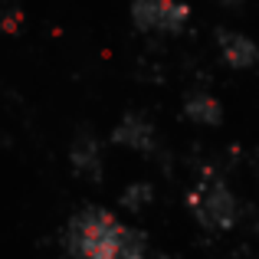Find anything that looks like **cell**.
<instances>
[{
  "label": "cell",
  "mask_w": 259,
  "mask_h": 259,
  "mask_svg": "<svg viewBox=\"0 0 259 259\" xmlns=\"http://www.w3.org/2000/svg\"><path fill=\"white\" fill-rule=\"evenodd\" d=\"M217 53L236 72L259 69V43L240 30H217Z\"/></svg>",
  "instance_id": "obj_4"
},
{
  "label": "cell",
  "mask_w": 259,
  "mask_h": 259,
  "mask_svg": "<svg viewBox=\"0 0 259 259\" xmlns=\"http://www.w3.org/2000/svg\"><path fill=\"white\" fill-rule=\"evenodd\" d=\"M132 23L151 36H177L190 23V7L184 0H132Z\"/></svg>",
  "instance_id": "obj_3"
},
{
  "label": "cell",
  "mask_w": 259,
  "mask_h": 259,
  "mask_svg": "<svg viewBox=\"0 0 259 259\" xmlns=\"http://www.w3.org/2000/svg\"><path fill=\"white\" fill-rule=\"evenodd\" d=\"M190 213L200 223L203 230H217V233H227L236 227L240 220V203H236L233 190L227 187V181L220 177H203L194 190L187 194Z\"/></svg>",
  "instance_id": "obj_2"
},
{
  "label": "cell",
  "mask_w": 259,
  "mask_h": 259,
  "mask_svg": "<svg viewBox=\"0 0 259 259\" xmlns=\"http://www.w3.org/2000/svg\"><path fill=\"white\" fill-rule=\"evenodd\" d=\"M184 118L190 125H200V128H217L223 121V105L217 95H210L207 89H194V92L184 95V105H181Z\"/></svg>",
  "instance_id": "obj_6"
},
{
  "label": "cell",
  "mask_w": 259,
  "mask_h": 259,
  "mask_svg": "<svg viewBox=\"0 0 259 259\" xmlns=\"http://www.w3.org/2000/svg\"><path fill=\"white\" fill-rule=\"evenodd\" d=\"M72 167H76V174L89 177V181H99L102 177V167H105V161H102V145L95 135L82 132L76 141H72Z\"/></svg>",
  "instance_id": "obj_7"
},
{
  "label": "cell",
  "mask_w": 259,
  "mask_h": 259,
  "mask_svg": "<svg viewBox=\"0 0 259 259\" xmlns=\"http://www.w3.org/2000/svg\"><path fill=\"white\" fill-rule=\"evenodd\" d=\"M151 197H154L151 184H132V187L121 194V203H125L128 210H145L148 203H151Z\"/></svg>",
  "instance_id": "obj_8"
},
{
  "label": "cell",
  "mask_w": 259,
  "mask_h": 259,
  "mask_svg": "<svg viewBox=\"0 0 259 259\" xmlns=\"http://www.w3.org/2000/svg\"><path fill=\"white\" fill-rule=\"evenodd\" d=\"M138 243H145V236L125 227L105 207L79 210L66 227V249L72 259H125V253Z\"/></svg>",
  "instance_id": "obj_1"
},
{
  "label": "cell",
  "mask_w": 259,
  "mask_h": 259,
  "mask_svg": "<svg viewBox=\"0 0 259 259\" xmlns=\"http://www.w3.org/2000/svg\"><path fill=\"white\" fill-rule=\"evenodd\" d=\"M112 141L118 148H132V151H138V154H154V148H158L154 125L145 115H125V118L112 128Z\"/></svg>",
  "instance_id": "obj_5"
}]
</instances>
